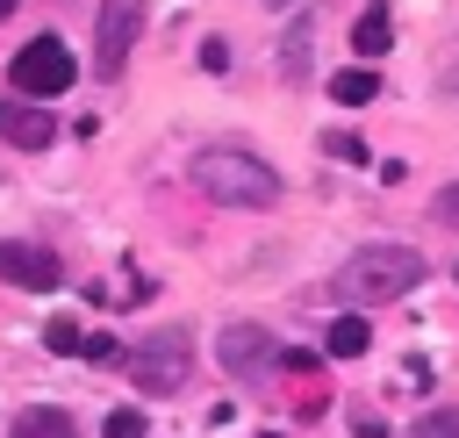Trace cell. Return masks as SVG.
Wrapping results in <instances>:
<instances>
[{
    "mask_svg": "<svg viewBox=\"0 0 459 438\" xmlns=\"http://www.w3.org/2000/svg\"><path fill=\"white\" fill-rule=\"evenodd\" d=\"M423 251L416 244H359L337 273V294L359 302V309H380V302H402L409 287H423Z\"/></svg>",
    "mask_w": 459,
    "mask_h": 438,
    "instance_id": "obj_1",
    "label": "cell"
},
{
    "mask_svg": "<svg viewBox=\"0 0 459 438\" xmlns=\"http://www.w3.org/2000/svg\"><path fill=\"white\" fill-rule=\"evenodd\" d=\"M194 187L215 201V208H273L280 201V172L258 158V151H237V144H215L194 158Z\"/></svg>",
    "mask_w": 459,
    "mask_h": 438,
    "instance_id": "obj_2",
    "label": "cell"
},
{
    "mask_svg": "<svg viewBox=\"0 0 459 438\" xmlns=\"http://www.w3.org/2000/svg\"><path fill=\"white\" fill-rule=\"evenodd\" d=\"M186 366H194V337H186L179 323L151 330V337L129 352V381H136L143 395H179V388H186Z\"/></svg>",
    "mask_w": 459,
    "mask_h": 438,
    "instance_id": "obj_3",
    "label": "cell"
},
{
    "mask_svg": "<svg viewBox=\"0 0 459 438\" xmlns=\"http://www.w3.org/2000/svg\"><path fill=\"white\" fill-rule=\"evenodd\" d=\"M72 79H79V65H72V50H65L57 36H29V43L14 50V65H7V86H14L22 101L72 93Z\"/></svg>",
    "mask_w": 459,
    "mask_h": 438,
    "instance_id": "obj_4",
    "label": "cell"
},
{
    "mask_svg": "<svg viewBox=\"0 0 459 438\" xmlns=\"http://www.w3.org/2000/svg\"><path fill=\"white\" fill-rule=\"evenodd\" d=\"M136 36H143V0H100V14H93V72L122 79Z\"/></svg>",
    "mask_w": 459,
    "mask_h": 438,
    "instance_id": "obj_5",
    "label": "cell"
},
{
    "mask_svg": "<svg viewBox=\"0 0 459 438\" xmlns=\"http://www.w3.org/2000/svg\"><path fill=\"white\" fill-rule=\"evenodd\" d=\"M215 359H222L237 381H258L265 366H280V359H287V345H280L265 323H222V337H215Z\"/></svg>",
    "mask_w": 459,
    "mask_h": 438,
    "instance_id": "obj_6",
    "label": "cell"
},
{
    "mask_svg": "<svg viewBox=\"0 0 459 438\" xmlns=\"http://www.w3.org/2000/svg\"><path fill=\"white\" fill-rule=\"evenodd\" d=\"M0 280H7V287H29V294H50V287H65V266H57V251H43V244L0 237Z\"/></svg>",
    "mask_w": 459,
    "mask_h": 438,
    "instance_id": "obj_7",
    "label": "cell"
},
{
    "mask_svg": "<svg viewBox=\"0 0 459 438\" xmlns=\"http://www.w3.org/2000/svg\"><path fill=\"white\" fill-rule=\"evenodd\" d=\"M0 136H7L14 151H50V144H57V115L14 93V101H0Z\"/></svg>",
    "mask_w": 459,
    "mask_h": 438,
    "instance_id": "obj_8",
    "label": "cell"
},
{
    "mask_svg": "<svg viewBox=\"0 0 459 438\" xmlns=\"http://www.w3.org/2000/svg\"><path fill=\"white\" fill-rule=\"evenodd\" d=\"M387 43H394V14H387V7L373 0V7H366V14L351 22V50H359V57H380Z\"/></svg>",
    "mask_w": 459,
    "mask_h": 438,
    "instance_id": "obj_9",
    "label": "cell"
},
{
    "mask_svg": "<svg viewBox=\"0 0 459 438\" xmlns=\"http://www.w3.org/2000/svg\"><path fill=\"white\" fill-rule=\"evenodd\" d=\"M380 93V72L373 65H344V72H330V101H344V108H366Z\"/></svg>",
    "mask_w": 459,
    "mask_h": 438,
    "instance_id": "obj_10",
    "label": "cell"
},
{
    "mask_svg": "<svg viewBox=\"0 0 459 438\" xmlns=\"http://www.w3.org/2000/svg\"><path fill=\"white\" fill-rule=\"evenodd\" d=\"M14 438H79V424H72L65 409L36 402V409H22V416H14Z\"/></svg>",
    "mask_w": 459,
    "mask_h": 438,
    "instance_id": "obj_11",
    "label": "cell"
},
{
    "mask_svg": "<svg viewBox=\"0 0 459 438\" xmlns=\"http://www.w3.org/2000/svg\"><path fill=\"white\" fill-rule=\"evenodd\" d=\"M323 345H330V359H359V352L373 345V323H366V316H337Z\"/></svg>",
    "mask_w": 459,
    "mask_h": 438,
    "instance_id": "obj_12",
    "label": "cell"
},
{
    "mask_svg": "<svg viewBox=\"0 0 459 438\" xmlns=\"http://www.w3.org/2000/svg\"><path fill=\"white\" fill-rule=\"evenodd\" d=\"M308 36H316V22L301 14V22L287 29V43H280V72H287V79H308Z\"/></svg>",
    "mask_w": 459,
    "mask_h": 438,
    "instance_id": "obj_13",
    "label": "cell"
},
{
    "mask_svg": "<svg viewBox=\"0 0 459 438\" xmlns=\"http://www.w3.org/2000/svg\"><path fill=\"white\" fill-rule=\"evenodd\" d=\"M43 345H50L57 359H72V352H86V330H79L72 316H57V323H43Z\"/></svg>",
    "mask_w": 459,
    "mask_h": 438,
    "instance_id": "obj_14",
    "label": "cell"
},
{
    "mask_svg": "<svg viewBox=\"0 0 459 438\" xmlns=\"http://www.w3.org/2000/svg\"><path fill=\"white\" fill-rule=\"evenodd\" d=\"M409 438H459V409H430V416H416Z\"/></svg>",
    "mask_w": 459,
    "mask_h": 438,
    "instance_id": "obj_15",
    "label": "cell"
},
{
    "mask_svg": "<svg viewBox=\"0 0 459 438\" xmlns=\"http://www.w3.org/2000/svg\"><path fill=\"white\" fill-rule=\"evenodd\" d=\"M100 438H143V409H108Z\"/></svg>",
    "mask_w": 459,
    "mask_h": 438,
    "instance_id": "obj_16",
    "label": "cell"
},
{
    "mask_svg": "<svg viewBox=\"0 0 459 438\" xmlns=\"http://www.w3.org/2000/svg\"><path fill=\"white\" fill-rule=\"evenodd\" d=\"M430 215H437V223H445V230H459V180H452V187H437V194H430Z\"/></svg>",
    "mask_w": 459,
    "mask_h": 438,
    "instance_id": "obj_17",
    "label": "cell"
},
{
    "mask_svg": "<svg viewBox=\"0 0 459 438\" xmlns=\"http://www.w3.org/2000/svg\"><path fill=\"white\" fill-rule=\"evenodd\" d=\"M86 359H93V366H129V352H122L115 337H86Z\"/></svg>",
    "mask_w": 459,
    "mask_h": 438,
    "instance_id": "obj_18",
    "label": "cell"
},
{
    "mask_svg": "<svg viewBox=\"0 0 459 438\" xmlns=\"http://www.w3.org/2000/svg\"><path fill=\"white\" fill-rule=\"evenodd\" d=\"M323 151H330V158H344V165H366V144H359V136H344V129H337Z\"/></svg>",
    "mask_w": 459,
    "mask_h": 438,
    "instance_id": "obj_19",
    "label": "cell"
},
{
    "mask_svg": "<svg viewBox=\"0 0 459 438\" xmlns=\"http://www.w3.org/2000/svg\"><path fill=\"white\" fill-rule=\"evenodd\" d=\"M351 431H359V438H387V424H380L373 409H351Z\"/></svg>",
    "mask_w": 459,
    "mask_h": 438,
    "instance_id": "obj_20",
    "label": "cell"
},
{
    "mask_svg": "<svg viewBox=\"0 0 459 438\" xmlns=\"http://www.w3.org/2000/svg\"><path fill=\"white\" fill-rule=\"evenodd\" d=\"M201 65H208V72H222V65H230V43H215V36H208V43H201Z\"/></svg>",
    "mask_w": 459,
    "mask_h": 438,
    "instance_id": "obj_21",
    "label": "cell"
},
{
    "mask_svg": "<svg viewBox=\"0 0 459 438\" xmlns=\"http://www.w3.org/2000/svg\"><path fill=\"white\" fill-rule=\"evenodd\" d=\"M14 7H22V0H0V14H14Z\"/></svg>",
    "mask_w": 459,
    "mask_h": 438,
    "instance_id": "obj_22",
    "label": "cell"
},
{
    "mask_svg": "<svg viewBox=\"0 0 459 438\" xmlns=\"http://www.w3.org/2000/svg\"><path fill=\"white\" fill-rule=\"evenodd\" d=\"M265 7H294V0H265Z\"/></svg>",
    "mask_w": 459,
    "mask_h": 438,
    "instance_id": "obj_23",
    "label": "cell"
},
{
    "mask_svg": "<svg viewBox=\"0 0 459 438\" xmlns=\"http://www.w3.org/2000/svg\"><path fill=\"white\" fill-rule=\"evenodd\" d=\"M265 438H273V431H265Z\"/></svg>",
    "mask_w": 459,
    "mask_h": 438,
    "instance_id": "obj_24",
    "label": "cell"
},
{
    "mask_svg": "<svg viewBox=\"0 0 459 438\" xmlns=\"http://www.w3.org/2000/svg\"><path fill=\"white\" fill-rule=\"evenodd\" d=\"M452 273H459V266H452Z\"/></svg>",
    "mask_w": 459,
    "mask_h": 438,
    "instance_id": "obj_25",
    "label": "cell"
}]
</instances>
